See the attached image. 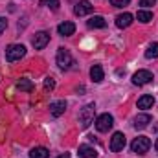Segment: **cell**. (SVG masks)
<instances>
[{"label":"cell","instance_id":"obj_1","mask_svg":"<svg viewBox=\"0 0 158 158\" xmlns=\"http://www.w3.org/2000/svg\"><path fill=\"white\" fill-rule=\"evenodd\" d=\"M94 114H96V105L94 103H88L79 110V123H81L83 129H86L90 123H94Z\"/></svg>","mask_w":158,"mask_h":158},{"label":"cell","instance_id":"obj_2","mask_svg":"<svg viewBox=\"0 0 158 158\" xmlns=\"http://www.w3.org/2000/svg\"><path fill=\"white\" fill-rule=\"evenodd\" d=\"M131 149H132V153H136V155H145V153L151 149V140H149L147 136H138V138L132 140Z\"/></svg>","mask_w":158,"mask_h":158},{"label":"cell","instance_id":"obj_3","mask_svg":"<svg viewBox=\"0 0 158 158\" xmlns=\"http://www.w3.org/2000/svg\"><path fill=\"white\" fill-rule=\"evenodd\" d=\"M24 55H26V46H22V44H11V46H7V50H6V59H7L9 63L19 61V59H22Z\"/></svg>","mask_w":158,"mask_h":158},{"label":"cell","instance_id":"obj_4","mask_svg":"<svg viewBox=\"0 0 158 158\" xmlns=\"http://www.w3.org/2000/svg\"><path fill=\"white\" fill-rule=\"evenodd\" d=\"M57 64L63 70H70L74 66V59H72V55H70L68 50H64V48H59L57 50Z\"/></svg>","mask_w":158,"mask_h":158},{"label":"cell","instance_id":"obj_5","mask_svg":"<svg viewBox=\"0 0 158 158\" xmlns=\"http://www.w3.org/2000/svg\"><path fill=\"white\" fill-rule=\"evenodd\" d=\"M112 125H114V118L110 114H101V116H98V119H96V129L99 132H109L112 129Z\"/></svg>","mask_w":158,"mask_h":158},{"label":"cell","instance_id":"obj_6","mask_svg":"<svg viewBox=\"0 0 158 158\" xmlns=\"http://www.w3.org/2000/svg\"><path fill=\"white\" fill-rule=\"evenodd\" d=\"M153 74L149 72V70H138L134 76H132V83L134 85H138V86H142V85H147V83H151L153 81Z\"/></svg>","mask_w":158,"mask_h":158},{"label":"cell","instance_id":"obj_7","mask_svg":"<svg viewBox=\"0 0 158 158\" xmlns=\"http://www.w3.org/2000/svg\"><path fill=\"white\" fill-rule=\"evenodd\" d=\"M48 42H50V33H48V31H39V33H35V37L31 40V44H33L35 50H42Z\"/></svg>","mask_w":158,"mask_h":158},{"label":"cell","instance_id":"obj_8","mask_svg":"<svg viewBox=\"0 0 158 158\" xmlns=\"http://www.w3.org/2000/svg\"><path fill=\"white\" fill-rule=\"evenodd\" d=\"M92 11H94V6H92L88 0H79L77 4H76V7H74V13H76L77 17L88 15V13H92Z\"/></svg>","mask_w":158,"mask_h":158},{"label":"cell","instance_id":"obj_9","mask_svg":"<svg viewBox=\"0 0 158 158\" xmlns=\"http://www.w3.org/2000/svg\"><path fill=\"white\" fill-rule=\"evenodd\" d=\"M123 147H125V136H123V132H114V136L110 140V151L118 153V151H123Z\"/></svg>","mask_w":158,"mask_h":158},{"label":"cell","instance_id":"obj_10","mask_svg":"<svg viewBox=\"0 0 158 158\" xmlns=\"http://www.w3.org/2000/svg\"><path fill=\"white\" fill-rule=\"evenodd\" d=\"M64 110H66V101H64V99L53 101V103L50 105V114H52L53 118H59L61 114H64Z\"/></svg>","mask_w":158,"mask_h":158},{"label":"cell","instance_id":"obj_11","mask_svg":"<svg viewBox=\"0 0 158 158\" xmlns=\"http://www.w3.org/2000/svg\"><path fill=\"white\" fill-rule=\"evenodd\" d=\"M57 31H59V35H63V37L74 35V31H76V24H74V22H63V24L57 26Z\"/></svg>","mask_w":158,"mask_h":158},{"label":"cell","instance_id":"obj_12","mask_svg":"<svg viewBox=\"0 0 158 158\" xmlns=\"http://www.w3.org/2000/svg\"><path fill=\"white\" fill-rule=\"evenodd\" d=\"M132 19H134V17H132L131 13H121V15L116 17V26L121 28V30H123V28H129V26L132 24Z\"/></svg>","mask_w":158,"mask_h":158},{"label":"cell","instance_id":"obj_13","mask_svg":"<svg viewBox=\"0 0 158 158\" xmlns=\"http://www.w3.org/2000/svg\"><path fill=\"white\" fill-rule=\"evenodd\" d=\"M86 26H88V28H92V30H101V28H105V26H107V22H105V19H103V17L96 15V17H90V20L86 22Z\"/></svg>","mask_w":158,"mask_h":158},{"label":"cell","instance_id":"obj_14","mask_svg":"<svg viewBox=\"0 0 158 158\" xmlns=\"http://www.w3.org/2000/svg\"><path fill=\"white\" fill-rule=\"evenodd\" d=\"M79 156L81 158H98V151L90 145H79Z\"/></svg>","mask_w":158,"mask_h":158},{"label":"cell","instance_id":"obj_15","mask_svg":"<svg viewBox=\"0 0 158 158\" xmlns=\"http://www.w3.org/2000/svg\"><path fill=\"white\" fill-rule=\"evenodd\" d=\"M90 77L94 83H101L103 77H105V74H103V68L99 66V64H94L92 68H90Z\"/></svg>","mask_w":158,"mask_h":158},{"label":"cell","instance_id":"obj_16","mask_svg":"<svg viewBox=\"0 0 158 158\" xmlns=\"http://www.w3.org/2000/svg\"><path fill=\"white\" fill-rule=\"evenodd\" d=\"M149 123H151V116L149 114H140V116L134 118V127L136 129H145Z\"/></svg>","mask_w":158,"mask_h":158},{"label":"cell","instance_id":"obj_17","mask_svg":"<svg viewBox=\"0 0 158 158\" xmlns=\"http://www.w3.org/2000/svg\"><path fill=\"white\" fill-rule=\"evenodd\" d=\"M153 105H155V98L149 96V94H145L138 99V109H151Z\"/></svg>","mask_w":158,"mask_h":158},{"label":"cell","instance_id":"obj_18","mask_svg":"<svg viewBox=\"0 0 158 158\" xmlns=\"http://www.w3.org/2000/svg\"><path fill=\"white\" fill-rule=\"evenodd\" d=\"M30 156L31 158H50V151L46 147H33L30 151Z\"/></svg>","mask_w":158,"mask_h":158},{"label":"cell","instance_id":"obj_19","mask_svg":"<svg viewBox=\"0 0 158 158\" xmlns=\"http://www.w3.org/2000/svg\"><path fill=\"white\" fill-rule=\"evenodd\" d=\"M145 57L147 59H156L158 57V42H151L145 50Z\"/></svg>","mask_w":158,"mask_h":158},{"label":"cell","instance_id":"obj_20","mask_svg":"<svg viewBox=\"0 0 158 158\" xmlns=\"http://www.w3.org/2000/svg\"><path fill=\"white\" fill-rule=\"evenodd\" d=\"M17 88L22 90V92H30V90H33V83H31L30 79H20V81L17 83Z\"/></svg>","mask_w":158,"mask_h":158},{"label":"cell","instance_id":"obj_21","mask_svg":"<svg viewBox=\"0 0 158 158\" xmlns=\"http://www.w3.org/2000/svg\"><path fill=\"white\" fill-rule=\"evenodd\" d=\"M138 20L140 22H143V24H147V22H151L153 20V13L151 11H145V9H142V11H138Z\"/></svg>","mask_w":158,"mask_h":158},{"label":"cell","instance_id":"obj_22","mask_svg":"<svg viewBox=\"0 0 158 158\" xmlns=\"http://www.w3.org/2000/svg\"><path fill=\"white\" fill-rule=\"evenodd\" d=\"M40 6L50 7L52 11H57V9H59V6H61V2H59V0H40Z\"/></svg>","mask_w":158,"mask_h":158},{"label":"cell","instance_id":"obj_23","mask_svg":"<svg viewBox=\"0 0 158 158\" xmlns=\"http://www.w3.org/2000/svg\"><path fill=\"white\" fill-rule=\"evenodd\" d=\"M44 88H46V90H53V88H55V81L52 77H48L44 81Z\"/></svg>","mask_w":158,"mask_h":158},{"label":"cell","instance_id":"obj_24","mask_svg":"<svg viewBox=\"0 0 158 158\" xmlns=\"http://www.w3.org/2000/svg\"><path fill=\"white\" fill-rule=\"evenodd\" d=\"M131 0H110V4L114 6V7H123V6H127Z\"/></svg>","mask_w":158,"mask_h":158},{"label":"cell","instance_id":"obj_25","mask_svg":"<svg viewBox=\"0 0 158 158\" xmlns=\"http://www.w3.org/2000/svg\"><path fill=\"white\" fill-rule=\"evenodd\" d=\"M155 4H156V0H140V6L142 7H151Z\"/></svg>","mask_w":158,"mask_h":158},{"label":"cell","instance_id":"obj_26","mask_svg":"<svg viewBox=\"0 0 158 158\" xmlns=\"http://www.w3.org/2000/svg\"><path fill=\"white\" fill-rule=\"evenodd\" d=\"M6 28H7V20H6V19H2V17H0V35H2V33H4V30H6Z\"/></svg>","mask_w":158,"mask_h":158},{"label":"cell","instance_id":"obj_27","mask_svg":"<svg viewBox=\"0 0 158 158\" xmlns=\"http://www.w3.org/2000/svg\"><path fill=\"white\" fill-rule=\"evenodd\" d=\"M57 158H70V155H68V153H64V155H61V156H57Z\"/></svg>","mask_w":158,"mask_h":158},{"label":"cell","instance_id":"obj_28","mask_svg":"<svg viewBox=\"0 0 158 158\" xmlns=\"http://www.w3.org/2000/svg\"><path fill=\"white\" fill-rule=\"evenodd\" d=\"M155 149H156V151H158V140H156V143H155Z\"/></svg>","mask_w":158,"mask_h":158}]
</instances>
